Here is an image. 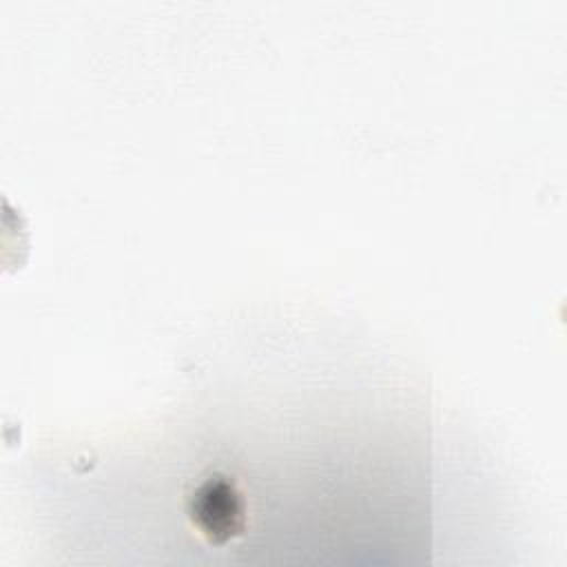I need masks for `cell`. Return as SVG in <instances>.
Returning <instances> with one entry per match:
<instances>
[{
	"label": "cell",
	"instance_id": "1",
	"mask_svg": "<svg viewBox=\"0 0 567 567\" xmlns=\"http://www.w3.org/2000/svg\"><path fill=\"white\" fill-rule=\"evenodd\" d=\"M186 512L210 545H226L246 529L244 494L221 474H213L195 485L186 498Z\"/></svg>",
	"mask_w": 567,
	"mask_h": 567
}]
</instances>
